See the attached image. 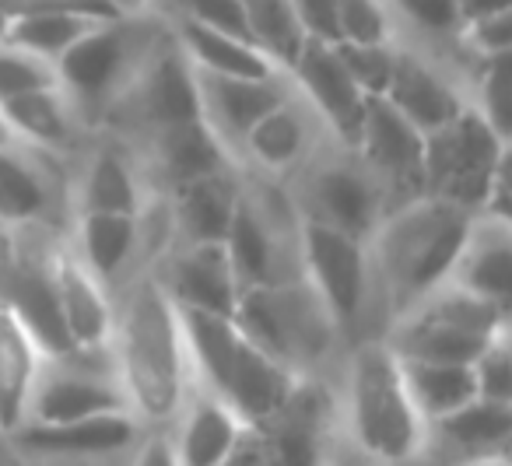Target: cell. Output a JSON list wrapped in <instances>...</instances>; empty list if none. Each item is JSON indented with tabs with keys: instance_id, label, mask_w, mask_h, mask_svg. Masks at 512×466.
<instances>
[{
	"instance_id": "6da1fadb",
	"label": "cell",
	"mask_w": 512,
	"mask_h": 466,
	"mask_svg": "<svg viewBox=\"0 0 512 466\" xmlns=\"http://www.w3.org/2000/svg\"><path fill=\"white\" fill-rule=\"evenodd\" d=\"M109 344L116 351V379L127 393V403L155 421L176 417L183 410L190 354L179 330L176 305L162 284L144 281L127 298L123 316L113 319Z\"/></svg>"
},
{
	"instance_id": "7a4b0ae2",
	"label": "cell",
	"mask_w": 512,
	"mask_h": 466,
	"mask_svg": "<svg viewBox=\"0 0 512 466\" xmlns=\"http://www.w3.org/2000/svg\"><path fill=\"white\" fill-rule=\"evenodd\" d=\"M470 225V211L425 193L390 207L379 218L372 228V256L383 284L404 309L446 281Z\"/></svg>"
},
{
	"instance_id": "3957f363",
	"label": "cell",
	"mask_w": 512,
	"mask_h": 466,
	"mask_svg": "<svg viewBox=\"0 0 512 466\" xmlns=\"http://www.w3.org/2000/svg\"><path fill=\"white\" fill-rule=\"evenodd\" d=\"M348 424L369 459L407 466L425 449V428L400 358L386 340L355 347L348 365Z\"/></svg>"
},
{
	"instance_id": "277c9868",
	"label": "cell",
	"mask_w": 512,
	"mask_h": 466,
	"mask_svg": "<svg viewBox=\"0 0 512 466\" xmlns=\"http://www.w3.org/2000/svg\"><path fill=\"white\" fill-rule=\"evenodd\" d=\"M155 46L158 39L141 25V15L106 18L60 53L57 81L78 113L116 106Z\"/></svg>"
},
{
	"instance_id": "5b68a950",
	"label": "cell",
	"mask_w": 512,
	"mask_h": 466,
	"mask_svg": "<svg viewBox=\"0 0 512 466\" xmlns=\"http://www.w3.org/2000/svg\"><path fill=\"white\" fill-rule=\"evenodd\" d=\"M505 158L509 141L467 102L446 127L425 137V197L481 214Z\"/></svg>"
},
{
	"instance_id": "8992f818",
	"label": "cell",
	"mask_w": 512,
	"mask_h": 466,
	"mask_svg": "<svg viewBox=\"0 0 512 466\" xmlns=\"http://www.w3.org/2000/svg\"><path fill=\"white\" fill-rule=\"evenodd\" d=\"M232 319L256 347H264L288 368L323 354L330 333H334V319L320 302V295L309 288V281H267L242 288Z\"/></svg>"
},
{
	"instance_id": "52a82bcc",
	"label": "cell",
	"mask_w": 512,
	"mask_h": 466,
	"mask_svg": "<svg viewBox=\"0 0 512 466\" xmlns=\"http://www.w3.org/2000/svg\"><path fill=\"white\" fill-rule=\"evenodd\" d=\"M299 253L309 288L327 305L334 326L355 323L365 298H369L372 277V260L369 249H365V239L341 232V228L327 225V221L302 218Z\"/></svg>"
},
{
	"instance_id": "ba28073f",
	"label": "cell",
	"mask_w": 512,
	"mask_h": 466,
	"mask_svg": "<svg viewBox=\"0 0 512 466\" xmlns=\"http://www.w3.org/2000/svg\"><path fill=\"white\" fill-rule=\"evenodd\" d=\"M355 151L362 165L379 179L383 193H397L400 204L425 193V134L400 116L383 95L365 99Z\"/></svg>"
},
{
	"instance_id": "9c48e42d",
	"label": "cell",
	"mask_w": 512,
	"mask_h": 466,
	"mask_svg": "<svg viewBox=\"0 0 512 466\" xmlns=\"http://www.w3.org/2000/svg\"><path fill=\"white\" fill-rule=\"evenodd\" d=\"M288 78L302 95V102L323 123V130H330L344 148H355L369 95L355 85L348 67L341 64L337 46L323 43V39H306L295 64L288 67Z\"/></svg>"
},
{
	"instance_id": "30bf717a",
	"label": "cell",
	"mask_w": 512,
	"mask_h": 466,
	"mask_svg": "<svg viewBox=\"0 0 512 466\" xmlns=\"http://www.w3.org/2000/svg\"><path fill=\"white\" fill-rule=\"evenodd\" d=\"M193 78H197L200 120L225 144L228 155L242 151L249 130L295 92L285 71L271 78H225V74H207L193 67Z\"/></svg>"
},
{
	"instance_id": "8fae6325",
	"label": "cell",
	"mask_w": 512,
	"mask_h": 466,
	"mask_svg": "<svg viewBox=\"0 0 512 466\" xmlns=\"http://www.w3.org/2000/svg\"><path fill=\"white\" fill-rule=\"evenodd\" d=\"M386 214V193L379 179L355 162H323L309 172L306 183V218L327 221V225L351 232L358 239H369L372 228Z\"/></svg>"
},
{
	"instance_id": "7c38bea8",
	"label": "cell",
	"mask_w": 512,
	"mask_h": 466,
	"mask_svg": "<svg viewBox=\"0 0 512 466\" xmlns=\"http://www.w3.org/2000/svg\"><path fill=\"white\" fill-rule=\"evenodd\" d=\"M137 113V120L151 130L176 127L186 120H200L197 78H193L190 60L179 53L176 39H158L155 50L144 57L141 71L134 74L123 99Z\"/></svg>"
},
{
	"instance_id": "4fadbf2b",
	"label": "cell",
	"mask_w": 512,
	"mask_h": 466,
	"mask_svg": "<svg viewBox=\"0 0 512 466\" xmlns=\"http://www.w3.org/2000/svg\"><path fill=\"white\" fill-rule=\"evenodd\" d=\"M295 382H299L295 368H288L285 361L267 354L264 347H256L253 340L239 330L232 365H228L225 386H221L218 396L249 424V428H260V424H267L278 414Z\"/></svg>"
},
{
	"instance_id": "5bb4252c",
	"label": "cell",
	"mask_w": 512,
	"mask_h": 466,
	"mask_svg": "<svg viewBox=\"0 0 512 466\" xmlns=\"http://www.w3.org/2000/svg\"><path fill=\"white\" fill-rule=\"evenodd\" d=\"M383 99L397 109L400 116L414 123L421 134H435L446 127L467 102H463L460 88L446 78L435 64H428L421 53L397 46V60H393L390 85H386Z\"/></svg>"
},
{
	"instance_id": "9a60e30c",
	"label": "cell",
	"mask_w": 512,
	"mask_h": 466,
	"mask_svg": "<svg viewBox=\"0 0 512 466\" xmlns=\"http://www.w3.org/2000/svg\"><path fill=\"white\" fill-rule=\"evenodd\" d=\"M165 295L186 309H207L232 316L239 302V281L228 263L225 242H186L169 260L165 281H158Z\"/></svg>"
},
{
	"instance_id": "2e32d148",
	"label": "cell",
	"mask_w": 512,
	"mask_h": 466,
	"mask_svg": "<svg viewBox=\"0 0 512 466\" xmlns=\"http://www.w3.org/2000/svg\"><path fill=\"white\" fill-rule=\"evenodd\" d=\"M53 284H57V302L64 326L74 340V351L92 354L106 351L113 337V305L106 298V284L85 267L74 253H57L50 260Z\"/></svg>"
},
{
	"instance_id": "e0dca14e",
	"label": "cell",
	"mask_w": 512,
	"mask_h": 466,
	"mask_svg": "<svg viewBox=\"0 0 512 466\" xmlns=\"http://www.w3.org/2000/svg\"><path fill=\"white\" fill-rule=\"evenodd\" d=\"M106 410H127V393H123L116 375H99L92 368H53L39 372L36 393L29 403V421L57 424L78 421V417L106 414Z\"/></svg>"
},
{
	"instance_id": "ac0fdd59",
	"label": "cell",
	"mask_w": 512,
	"mask_h": 466,
	"mask_svg": "<svg viewBox=\"0 0 512 466\" xmlns=\"http://www.w3.org/2000/svg\"><path fill=\"white\" fill-rule=\"evenodd\" d=\"M446 281L488 298V302L509 305L512 291V242H509V221L474 214V225L467 232L460 256Z\"/></svg>"
},
{
	"instance_id": "d6986e66",
	"label": "cell",
	"mask_w": 512,
	"mask_h": 466,
	"mask_svg": "<svg viewBox=\"0 0 512 466\" xmlns=\"http://www.w3.org/2000/svg\"><path fill=\"white\" fill-rule=\"evenodd\" d=\"M316 130H323V123L302 102V95L292 92L278 109H271L264 120L249 130L246 141H242V155L253 165H260L264 172L299 169L309 158V151H313Z\"/></svg>"
},
{
	"instance_id": "ffe728a7",
	"label": "cell",
	"mask_w": 512,
	"mask_h": 466,
	"mask_svg": "<svg viewBox=\"0 0 512 466\" xmlns=\"http://www.w3.org/2000/svg\"><path fill=\"white\" fill-rule=\"evenodd\" d=\"M11 438L22 449L46 452V456H102V452H116L123 445H130V438H134V417L127 410H106V414L78 417V421H57V424L25 421Z\"/></svg>"
},
{
	"instance_id": "44dd1931",
	"label": "cell",
	"mask_w": 512,
	"mask_h": 466,
	"mask_svg": "<svg viewBox=\"0 0 512 466\" xmlns=\"http://www.w3.org/2000/svg\"><path fill=\"white\" fill-rule=\"evenodd\" d=\"M43 358L46 354L15 319V312L0 305V435H15L29 421Z\"/></svg>"
},
{
	"instance_id": "7402d4cb",
	"label": "cell",
	"mask_w": 512,
	"mask_h": 466,
	"mask_svg": "<svg viewBox=\"0 0 512 466\" xmlns=\"http://www.w3.org/2000/svg\"><path fill=\"white\" fill-rule=\"evenodd\" d=\"M172 39L197 71L225 74V78H271V74H281V67L260 46L242 36H232V32L207 29V25L197 22H172Z\"/></svg>"
},
{
	"instance_id": "603a6c76",
	"label": "cell",
	"mask_w": 512,
	"mask_h": 466,
	"mask_svg": "<svg viewBox=\"0 0 512 466\" xmlns=\"http://www.w3.org/2000/svg\"><path fill=\"white\" fill-rule=\"evenodd\" d=\"M0 120L8 127L11 141H29L36 148H67L74 137L78 109L60 85L36 88V92L0 99Z\"/></svg>"
},
{
	"instance_id": "cb8c5ba5",
	"label": "cell",
	"mask_w": 512,
	"mask_h": 466,
	"mask_svg": "<svg viewBox=\"0 0 512 466\" xmlns=\"http://www.w3.org/2000/svg\"><path fill=\"white\" fill-rule=\"evenodd\" d=\"M249 424L228 407L221 396H197L183 410L179 435L172 438L183 466H218L232 452V445L242 438Z\"/></svg>"
},
{
	"instance_id": "d4e9b609",
	"label": "cell",
	"mask_w": 512,
	"mask_h": 466,
	"mask_svg": "<svg viewBox=\"0 0 512 466\" xmlns=\"http://www.w3.org/2000/svg\"><path fill=\"white\" fill-rule=\"evenodd\" d=\"M155 158L172 190L193 183V179L225 172L232 165L228 148L211 134L204 120H186L176 123V127L155 130Z\"/></svg>"
},
{
	"instance_id": "484cf974",
	"label": "cell",
	"mask_w": 512,
	"mask_h": 466,
	"mask_svg": "<svg viewBox=\"0 0 512 466\" xmlns=\"http://www.w3.org/2000/svg\"><path fill=\"white\" fill-rule=\"evenodd\" d=\"M172 193H176V225L186 235V242H225L235 204L242 197L232 172L225 169L193 179V183L176 186Z\"/></svg>"
},
{
	"instance_id": "4316f807",
	"label": "cell",
	"mask_w": 512,
	"mask_h": 466,
	"mask_svg": "<svg viewBox=\"0 0 512 466\" xmlns=\"http://www.w3.org/2000/svg\"><path fill=\"white\" fill-rule=\"evenodd\" d=\"M225 253L235 270L239 291L253 288V284L278 281V277H274L278 239H274V228H271V221H267V214L260 211L246 193H242L239 204H235L232 225H228V232H225Z\"/></svg>"
},
{
	"instance_id": "83f0119b",
	"label": "cell",
	"mask_w": 512,
	"mask_h": 466,
	"mask_svg": "<svg viewBox=\"0 0 512 466\" xmlns=\"http://www.w3.org/2000/svg\"><path fill=\"white\" fill-rule=\"evenodd\" d=\"M400 368H404L407 389H411L414 403H418L421 417H425L428 424L453 414V410H460L463 403H470L477 396V379L470 365L400 358Z\"/></svg>"
},
{
	"instance_id": "f1b7e54d",
	"label": "cell",
	"mask_w": 512,
	"mask_h": 466,
	"mask_svg": "<svg viewBox=\"0 0 512 466\" xmlns=\"http://www.w3.org/2000/svg\"><path fill=\"white\" fill-rule=\"evenodd\" d=\"M78 260L99 277L102 284L113 281L123 263L137 249V214L81 211L78 221Z\"/></svg>"
},
{
	"instance_id": "f546056e",
	"label": "cell",
	"mask_w": 512,
	"mask_h": 466,
	"mask_svg": "<svg viewBox=\"0 0 512 466\" xmlns=\"http://www.w3.org/2000/svg\"><path fill=\"white\" fill-rule=\"evenodd\" d=\"M432 424L442 431V438L449 445L463 449L467 456H495V452H505V445H509L512 403L474 396L460 410H453V414L439 417Z\"/></svg>"
},
{
	"instance_id": "4dcf8cb0",
	"label": "cell",
	"mask_w": 512,
	"mask_h": 466,
	"mask_svg": "<svg viewBox=\"0 0 512 466\" xmlns=\"http://www.w3.org/2000/svg\"><path fill=\"white\" fill-rule=\"evenodd\" d=\"M242 15H246V29L253 39L281 71L295 64L302 43H306V29L299 22L295 0H242Z\"/></svg>"
},
{
	"instance_id": "1f68e13d",
	"label": "cell",
	"mask_w": 512,
	"mask_h": 466,
	"mask_svg": "<svg viewBox=\"0 0 512 466\" xmlns=\"http://www.w3.org/2000/svg\"><path fill=\"white\" fill-rule=\"evenodd\" d=\"M81 211L141 214V183L120 151H99L81 179Z\"/></svg>"
},
{
	"instance_id": "d6a6232c",
	"label": "cell",
	"mask_w": 512,
	"mask_h": 466,
	"mask_svg": "<svg viewBox=\"0 0 512 466\" xmlns=\"http://www.w3.org/2000/svg\"><path fill=\"white\" fill-rule=\"evenodd\" d=\"M50 190L43 172L18 151V141L0 144V221L4 225H25L46 214Z\"/></svg>"
},
{
	"instance_id": "836d02e7",
	"label": "cell",
	"mask_w": 512,
	"mask_h": 466,
	"mask_svg": "<svg viewBox=\"0 0 512 466\" xmlns=\"http://www.w3.org/2000/svg\"><path fill=\"white\" fill-rule=\"evenodd\" d=\"M95 22H106V18H88V15H71V11H50V15H29V18H15L8 22L4 39L22 50L46 57L57 64V57L64 50H71Z\"/></svg>"
},
{
	"instance_id": "e575fe53",
	"label": "cell",
	"mask_w": 512,
	"mask_h": 466,
	"mask_svg": "<svg viewBox=\"0 0 512 466\" xmlns=\"http://www.w3.org/2000/svg\"><path fill=\"white\" fill-rule=\"evenodd\" d=\"M498 134L509 141L512 127V53L498 57H481V74H477V102H470Z\"/></svg>"
},
{
	"instance_id": "d590c367",
	"label": "cell",
	"mask_w": 512,
	"mask_h": 466,
	"mask_svg": "<svg viewBox=\"0 0 512 466\" xmlns=\"http://www.w3.org/2000/svg\"><path fill=\"white\" fill-rule=\"evenodd\" d=\"M60 85L57 81V64L36 53L22 50V46L0 39V99H11V95L36 92V88Z\"/></svg>"
},
{
	"instance_id": "8d00e7d4",
	"label": "cell",
	"mask_w": 512,
	"mask_h": 466,
	"mask_svg": "<svg viewBox=\"0 0 512 466\" xmlns=\"http://www.w3.org/2000/svg\"><path fill=\"white\" fill-rule=\"evenodd\" d=\"M341 64L355 78V85L365 95H383L390 85L393 60H397V43H334Z\"/></svg>"
},
{
	"instance_id": "74e56055",
	"label": "cell",
	"mask_w": 512,
	"mask_h": 466,
	"mask_svg": "<svg viewBox=\"0 0 512 466\" xmlns=\"http://www.w3.org/2000/svg\"><path fill=\"white\" fill-rule=\"evenodd\" d=\"M151 8L169 15V22H197L207 25V29H221V32H232V36L249 39L242 0H151Z\"/></svg>"
},
{
	"instance_id": "f35d334b",
	"label": "cell",
	"mask_w": 512,
	"mask_h": 466,
	"mask_svg": "<svg viewBox=\"0 0 512 466\" xmlns=\"http://www.w3.org/2000/svg\"><path fill=\"white\" fill-rule=\"evenodd\" d=\"M393 15L386 0H337V43H390Z\"/></svg>"
},
{
	"instance_id": "ab89813d",
	"label": "cell",
	"mask_w": 512,
	"mask_h": 466,
	"mask_svg": "<svg viewBox=\"0 0 512 466\" xmlns=\"http://www.w3.org/2000/svg\"><path fill=\"white\" fill-rule=\"evenodd\" d=\"M386 8L428 39H460L463 18L456 0H386Z\"/></svg>"
},
{
	"instance_id": "60d3db41",
	"label": "cell",
	"mask_w": 512,
	"mask_h": 466,
	"mask_svg": "<svg viewBox=\"0 0 512 466\" xmlns=\"http://www.w3.org/2000/svg\"><path fill=\"white\" fill-rule=\"evenodd\" d=\"M474 379L477 396L498 403H512V351H509V326L498 330L495 337L484 344V351L474 358Z\"/></svg>"
},
{
	"instance_id": "b9f144b4",
	"label": "cell",
	"mask_w": 512,
	"mask_h": 466,
	"mask_svg": "<svg viewBox=\"0 0 512 466\" xmlns=\"http://www.w3.org/2000/svg\"><path fill=\"white\" fill-rule=\"evenodd\" d=\"M460 39L477 53V57H498V53H512V11L488 18H474L463 22Z\"/></svg>"
},
{
	"instance_id": "7bdbcfd3",
	"label": "cell",
	"mask_w": 512,
	"mask_h": 466,
	"mask_svg": "<svg viewBox=\"0 0 512 466\" xmlns=\"http://www.w3.org/2000/svg\"><path fill=\"white\" fill-rule=\"evenodd\" d=\"M0 11L8 22L29 15H50V11H71L88 18H120V11L109 0H0Z\"/></svg>"
},
{
	"instance_id": "ee69618b",
	"label": "cell",
	"mask_w": 512,
	"mask_h": 466,
	"mask_svg": "<svg viewBox=\"0 0 512 466\" xmlns=\"http://www.w3.org/2000/svg\"><path fill=\"white\" fill-rule=\"evenodd\" d=\"M295 11L309 39L337 43V0H295Z\"/></svg>"
},
{
	"instance_id": "f6af8a7d",
	"label": "cell",
	"mask_w": 512,
	"mask_h": 466,
	"mask_svg": "<svg viewBox=\"0 0 512 466\" xmlns=\"http://www.w3.org/2000/svg\"><path fill=\"white\" fill-rule=\"evenodd\" d=\"M130 466H183V463H179V452H176V442H172V435L158 431V435L144 438Z\"/></svg>"
},
{
	"instance_id": "bcb514c9",
	"label": "cell",
	"mask_w": 512,
	"mask_h": 466,
	"mask_svg": "<svg viewBox=\"0 0 512 466\" xmlns=\"http://www.w3.org/2000/svg\"><path fill=\"white\" fill-rule=\"evenodd\" d=\"M218 466H271V463H267V449H264V438H260V431H256V428L242 431V438L232 445V452H228Z\"/></svg>"
},
{
	"instance_id": "7dc6e473",
	"label": "cell",
	"mask_w": 512,
	"mask_h": 466,
	"mask_svg": "<svg viewBox=\"0 0 512 466\" xmlns=\"http://www.w3.org/2000/svg\"><path fill=\"white\" fill-rule=\"evenodd\" d=\"M456 4H460L463 22H474V18H488V15L512 11V0H456Z\"/></svg>"
},
{
	"instance_id": "c3c4849f",
	"label": "cell",
	"mask_w": 512,
	"mask_h": 466,
	"mask_svg": "<svg viewBox=\"0 0 512 466\" xmlns=\"http://www.w3.org/2000/svg\"><path fill=\"white\" fill-rule=\"evenodd\" d=\"M460 466H509V452H495V456H467Z\"/></svg>"
},
{
	"instance_id": "681fc988",
	"label": "cell",
	"mask_w": 512,
	"mask_h": 466,
	"mask_svg": "<svg viewBox=\"0 0 512 466\" xmlns=\"http://www.w3.org/2000/svg\"><path fill=\"white\" fill-rule=\"evenodd\" d=\"M120 15H141L144 8H151V0H109Z\"/></svg>"
},
{
	"instance_id": "f907efd6",
	"label": "cell",
	"mask_w": 512,
	"mask_h": 466,
	"mask_svg": "<svg viewBox=\"0 0 512 466\" xmlns=\"http://www.w3.org/2000/svg\"><path fill=\"white\" fill-rule=\"evenodd\" d=\"M11 141V134H8V127H4V120H0V144H8Z\"/></svg>"
},
{
	"instance_id": "816d5d0a",
	"label": "cell",
	"mask_w": 512,
	"mask_h": 466,
	"mask_svg": "<svg viewBox=\"0 0 512 466\" xmlns=\"http://www.w3.org/2000/svg\"><path fill=\"white\" fill-rule=\"evenodd\" d=\"M4 32H8V18H4V11H0V39H4Z\"/></svg>"
},
{
	"instance_id": "f5cc1de1",
	"label": "cell",
	"mask_w": 512,
	"mask_h": 466,
	"mask_svg": "<svg viewBox=\"0 0 512 466\" xmlns=\"http://www.w3.org/2000/svg\"><path fill=\"white\" fill-rule=\"evenodd\" d=\"M372 466H393V463H379V459H372Z\"/></svg>"
}]
</instances>
